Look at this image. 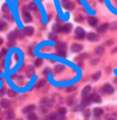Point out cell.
<instances>
[{"label":"cell","mask_w":117,"mask_h":120,"mask_svg":"<svg viewBox=\"0 0 117 120\" xmlns=\"http://www.w3.org/2000/svg\"><path fill=\"white\" fill-rule=\"evenodd\" d=\"M74 35H76V37L78 39H82L85 36V32H84V30L82 29V28L78 27V28H76V33H74Z\"/></svg>","instance_id":"cell-1"},{"label":"cell","mask_w":117,"mask_h":120,"mask_svg":"<svg viewBox=\"0 0 117 120\" xmlns=\"http://www.w3.org/2000/svg\"><path fill=\"white\" fill-rule=\"evenodd\" d=\"M62 5L64 9L72 10L74 8V3H72L70 0H62Z\"/></svg>","instance_id":"cell-2"},{"label":"cell","mask_w":117,"mask_h":120,"mask_svg":"<svg viewBox=\"0 0 117 120\" xmlns=\"http://www.w3.org/2000/svg\"><path fill=\"white\" fill-rule=\"evenodd\" d=\"M102 91H103L104 94L111 95V94L114 93V88H113V86L110 85V84H105V85H103V87H102Z\"/></svg>","instance_id":"cell-3"},{"label":"cell","mask_w":117,"mask_h":120,"mask_svg":"<svg viewBox=\"0 0 117 120\" xmlns=\"http://www.w3.org/2000/svg\"><path fill=\"white\" fill-rule=\"evenodd\" d=\"M56 52H66V45L64 43H58L56 45Z\"/></svg>","instance_id":"cell-4"},{"label":"cell","mask_w":117,"mask_h":120,"mask_svg":"<svg viewBox=\"0 0 117 120\" xmlns=\"http://www.w3.org/2000/svg\"><path fill=\"white\" fill-rule=\"evenodd\" d=\"M34 109H35V105L30 104V105L26 106L25 109H23V114H30V113H33Z\"/></svg>","instance_id":"cell-5"},{"label":"cell","mask_w":117,"mask_h":120,"mask_svg":"<svg viewBox=\"0 0 117 120\" xmlns=\"http://www.w3.org/2000/svg\"><path fill=\"white\" fill-rule=\"evenodd\" d=\"M87 39L90 41H98V35L96 33H88L87 34Z\"/></svg>","instance_id":"cell-6"},{"label":"cell","mask_w":117,"mask_h":120,"mask_svg":"<svg viewBox=\"0 0 117 120\" xmlns=\"http://www.w3.org/2000/svg\"><path fill=\"white\" fill-rule=\"evenodd\" d=\"M93 113H94V116H95V117H100V116L103 114V109H100V107H96V109H94Z\"/></svg>","instance_id":"cell-7"},{"label":"cell","mask_w":117,"mask_h":120,"mask_svg":"<svg viewBox=\"0 0 117 120\" xmlns=\"http://www.w3.org/2000/svg\"><path fill=\"white\" fill-rule=\"evenodd\" d=\"M23 21H26V22H30V21L32 20V17H31V15H30L28 12H25V11H23Z\"/></svg>","instance_id":"cell-8"},{"label":"cell","mask_w":117,"mask_h":120,"mask_svg":"<svg viewBox=\"0 0 117 120\" xmlns=\"http://www.w3.org/2000/svg\"><path fill=\"white\" fill-rule=\"evenodd\" d=\"M82 50V46L80 45V44H74V45L71 46V51L72 52H79V51H81Z\"/></svg>","instance_id":"cell-9"},{"label":"cell","mask_w":117,"mask_h":120,"mask_svg":"<svg viewBox=\"0 0 117 120\" xmlns=\"http://www.w3.org/2000/svg\"><path fill=\"white\" fill-rule=\"evenodd\" d=\"M71 28H72V26L70 25V23L62 26V32H64V33H69V32L71 31Z\"/></svg>","instance_id":"cell-10"},{"label":"cell","mask_w":117,"mask_h":120,"mask_svg":"<svg viewBox=\"0 0 117 120\" xmlns=\"http://www.w3.org/2000/svg\"><path fill=\"white\" fill-rule=\"evenodd\" d=\"M33 32H34V30H33L32 27H26L25 29H23V34H26V35H28V36L32 35Z\"/></svg>","instance_id":"cell-11"},{"label":"cell","mask_w":117,"mask_h":120,"mask_svg":"<svg viewBox=\"0 0 117 120\" xmlns=\"http://www.w3.org/2000/svg\"><path fill=\"white\" fill-rule=\"evenodd\" d=\"M90 99H92V102H96V103H100L101 102V98L97 94H94L93 96H90Z\"/></svg>","instance_id":"cell-12"},{"label":"cell","mask_w":117,"mask_h":120,"mask_svg":"<svg viewBox=\"0 0 117 120\" xmlns=\"http://www.w3.org/2000/svg\"><path fill=\"white\" fill-rule=\"evenodd\" d=\"M88 23H90V26H92V27H95V26L98 23V19H97L96 17H90V18H88Z\"/></svg>","instance_id":"cell-13"},{"label":"cell","mask_w":117,"mask_h":120,"mask_svg":"<svg viewBox=\"0 0 117 120\" xmlns=\"http://www.w3.org/2000/svg\"><path fill=\"white\" fill-rule=\"evenodd\" d=\"M108 28H109V23H103L102 26H100V27L98 28V32H99V33H104V32L108 30Z\"/></svg>","instance_id":"cell-14"},{"label":"cell","mask_w":117,"mask_h":120,"mask_svg":"<svg viewBox=\"0 0 117 120\" xmlns=\"http://www.w3.org/2000/svg\"><path fill=\"white\" fill-rule=\"evenodd\" d=\"M0 105H1V107H3V109H8V107L10 106V102L5 99H2L0 101Z\"/></svg>","instance_id":"cell-15"},{"label":"cell","mask_w":117,"mask_h":120,"mask_svg":"<svg viewBox=\"0 0 117 120\" xmlns=\"http://www.w3.org/2000/svg\"><path fill=\"white\" fill-rule=\"evenodd\" d=\"M5 118H7V120L14 119V112L13 111H8L7 113H5Z\"/></svg>","instance_id":"cell-16"},{"label":"cell","mask_w":117,"mask_h":120,"mask_svg":"<svg viewBox=\"0 0 117 120\" xmlns=\"http://www.w3.org/2000/svg\"><path fill=\"white\" fill-rule=\"evenodd\" d=\"M95 52H96V54H98V55L103 54V52H104V47H102V46H99V47H97L96 50H95Z\"/></svg>","instance_id":"cell-17"},{"label":"cell","mask_w":117,"mask_h":120,"mask_svg":"<svg viewBox=\"0 0 117 120\" xmlns=\"http://www.w3.org/2000/svg\"><path fill=\"white\" fill-rule=\"evenodd\" d=\"M65 69V67H64L63 65H56L55 67H54V72L55 73H58V72H62V71Z\"/></svg>","instance_id":"cell-18"},{"label":"cell","mask_w":117,"mask_h":120,"mask_svg":"<svg viewBox=\"0 0 117 120\" xmlns=\"http://www.w3.org/2000/svg\"><path fill=\"white\" fill-rule=\"evenodd\" d=\"M34 75V68L32 66H28L27 67V75L28 77H32Z\"/></svg>","instance_id":"cell-19"},{"label":"cell","mask_w":117,"mask_h":120,"mask_svg":"<svg viewBox=\"0 0 117 120\" xmlns=\"http://www.w3.org/2000/svg\"><path fill=\"white\" fill-rule=\"evenodd\" d=\"M90 85H87V86L84 87V89L82 90V96H83V98H84V97H87V95H88V93H90Z\"/></svg>","instance_id":"cell-20"},{"label":"cell","mask_w":117,"mask_h":120,"mask_svg":"<svg viewBox=\"0 0 117 120\" xmlns=\"http://www.w3.org/2000/svg\"><path fill=\"white\" fill-rule=\"evenodd\" d=\"M52 29H53V31H54V33L55 32H62V26H60V25H53V27H52Z\"/></svg>","instance_id":"cell-21"},{"label":"cell","mask_w":117,"mask_h":120,"mask_svg":"<svg viewBox=\"0 0 117 120\" xmlns=\"http://www.w3.org/2000/svg\"><path fill=\"white\" fill-rule=\"evenodd\" d=\"M66 112H67V109H65V107H60V109H58V115H62V116H64L66 114Z\"/></svg>","instance_id":"cell-22"},{"label":"cell","mask_w":117,"mask_h":120,"mask_svg":"<svg viewBox=\"0 0 117 120\" xmlns=\"http://www.w3.org/2000/svg\"><path fill=\"white\" fill-rule=\"evenodd\" d=\"M46 84V81L45 80H39V81L37 82V84H36V87L37 88H41V87H43L44 85Z\"/></svg>","instance_id":"cell-23"},{"label":"cell","mask_w":117,"mask_h":120,"mask_svg":"<svg viewBox=\"0 0 117 120\" xmlns=\"http://www.w3.org/2000/svg\"><path fill=\"white\" fill-rule=\"evenodd\" d=\"M92 102V99H90V97H84L83 99V104L84 105H88Z\"/></svg>","instance_id":"cell-24"},{"label":"cell","mask_w":117,"mask_h":120,"mask_svg":"<svg viewBox=\"0 0 117 120\" xmlns=\"http://www.w3.org/2000/svg\"><path fill=\"white\" fill-rule=\"evenodd\" d=\"M100 75H101V72H100V71H97L96 73H94V75H92V79L96 81V80H98L100 78Z\"/></svg>","instance_id":"cell-25"},{"label":"cell","mask_w":117,"mask_h":120,"mask_svg":"<svg viewBox=\"0 0 117 120\" xmlns=\"http://www.w3.org/2000/svg\"><path fill=\"white\" fill-rule=\"evenodd\" d=\"M28 119L29 120H37V116L34 113H30L29 116H28Z\"/></svg>","instance_id":"cell-26"},{"label":"cell","mask_w":117,"mask_h":120,"mask_svg":"<svg viewBox=\"0 0 117 120\" xmlns=\"http://www.w3.org/2000/svg\"><path fill=\"white\" fill-rule=\"evenodd\" d=\"M15 35H16V32H12V33H10V35H9V39L12 44H13V41H14V38H15L14 36H15Z\"/></svg>","instance_id":"cell-27"},{"label":"cell","mask_w":117,"mask_h":120,"mask_svg":"<svg viewBox=\"0 0 117 120\" xmlns=\"http://www.w3.org/2000/svg\"><path fill=\"white\" fill-rule=\"evenodd\" d=\"M48 120H58V116L55 114H50L49 117H48Z\"/></svg>","instance_id":"cell-28"},{"label":"cell","mask_w":117,"mask_h":120,"mask_svg":"<svg viewBox=\"0 0 117 120\" xmlns=\"http://www.w3.org/2000/svg\"><path fill=\"white\" fill-rule=\"evenodd\" d=\"M8 95L10 96V97H16V91H14V90H12V89H10V90H8Z\"/></svg>","instance_id":"cell-29"},{"label":"cell","mask_w":117,"mask_h":120,"mask_svg":"<svg viewBox=\"0 0 117 120\" xmlns=\"http://www.w3.org/2000/svg\"><path fill=\"white\" fill-rule=\"evenodd\" d=\"M49 38L51 39V41H55V39H56V34L54 33V32H53V33H50L49 34Z\"/></svg>","instance_id":"cell-30"},{"label":"cell","mask_w":117,"mask_h":120,"mask_svg":"<svg viewBox=\"0 0 117 120\" xmlns=\"http://www.w3.org/2000/svg\"><path fill=\"white\" fill-rule=\"evenodd\" d=\"M109 27H110V29H112V30H116L117 29V22L111 23V25H109Z\"/></svg>","instance_id":"cell-31"},{"label":"cell","mask_w":117,"mask_h":120,"mask_svg":"<svg viewBox=\"0 0 117 120\" xmlns=\"http://www.w3.org/2000/svg\"><path fill=\"white\" fill-rule=\"evenodd\" d=\"M29 8H30L31 10H34V11H37V7H36L35 3H30Z\"/></svg>","instance_id":"cell-32"},{"label":"cell","mask_w":117,"mask_h":120,"mask_svg":"<svg viewBox=\"0 0 117 120\" xmlns=\"http://www.w3.org/2000/svg\"><path fill=\"white\" fill-rule=\"evenodd\" d=\"M2 10L4 11V13H9V7H8V4H3Z\"/></svg>","instance_id":"cell-33"},{"label":"cell","mask_w":117,"mask_h":120,"mask_svg":"<svg viewBox=\"0 0 117 120\" xmlns=\"http://www.w3.org/2000/svg\"><path fill=\"white\" fill-rule=\"evenodd\" d=\"M76 87L74 86H69V87H67V88H66V91H74V90H76Z\"/></svg>","instance_id":"cell-34"},{"label":"cell","mask_w":117,"mask_h":120,"mask_svg":"<svg viewBox=\"0 0 117 120\" xmlns=\"http://www.w3.org/2000/svg\"><path fill=\"white\" fill-rule=\"evenodd\" d=\"M41 64H42V60L41 59H37L35 61V66H41Z\"/></svg>","instance_id":"cell-35"},{"label":"cell","mask_w":117,"mask_h":120,"mask_svg":"<svg viewBox=\"0 0 117 120\" xmlns=\"http://www.w3.org/2000/svg\"><path fill=\"white\" fill-rule=\"evenodd\" d=\"M7 28V23L5 22H1V26H0V30H4Z\"/></svg>","instance_id":"cell-36"},{"label":"cell","mask_w":117,"mask_h":120,"mask_svg":"<svg viewBox=\"0 0 117 120\" xmlns=\"http://www.w3.org/2000/svg\"><path fill=\"white\" fill-rule=\"evenodd\" d=\"M72 102H74V98H69V99L67 100V104L71 105V104H72Z\"/></svg>","instance_id":"cell-37"},{"label":"cell","mask_w":117,"mask_h":120,"mask_svg":"<svg viewBox=\"0 0 117 120\" xmlns=\"http://www.w3.org/2000/svg\"><path fill=\"white\" fill-rule=\"evenodd\" d=\"M76 20H77V21H79V22H81V21L83 20V17H82V16H78V17L76 18Z\"/></svg>","instance_id":"cell-38"},{"label":"cell","mask_w":117,"mask_h":120,"mask_svg":"<svg viewBox=\"0 0 117 120\" xmlns=\"http://www.w3.org/2000/svg\"><path fill=\"white\" fill-rule=\"evenodd\" d=\"M49 68H46L45 70H44V75H48V72H49Z\"/></svg>","instance_id":"cell-39"},{"label":"cell","mask_w":117,"mask_h":120,"mask_svg":"<svg viewBox=\"0 0 117 120\" xmlns=\"http://www.w3.org/2000/svg\"><path fill=\"white\" fill-rule=\"evenodd\" d=\"M90 116V111H85V117H88Z\"/></svg>","instance_id":"cell-40"},{"label":"cell","mask_w":117,"mask_h":120,"mask_svg":"<svg viewBox=\"0 0 117 120\" xmlns=\"http://www.w3.org/2000/svg\"><path fill=\"white\" fill-rule=\"evenodd\" d=\"M113 44V41H106V45H112Z\"/></svg>","instance_id":"cell-41"},{"label":"cell","mask_w":117,"mask_h":120,"mask_svg":"<svg viewBox=\"0 0 117 120\" xmlns=\"http://www.w3.org/2000/svg\"><path fill=\"white\" fill-rule=\"evenodd\" d=\"M2 41H2V38H0V45L2 44Z\"/></svg>","instance_id":"cell-42"},{"label":"cell","mask_w":117,"mask_h":120,"mask_svg":"<svg viewBox=\"0 0 117 120\" xmlns=\"http://www.w3.org/2000/svg\"><path fill=\"white\" fill-rule=\"evenodd\" d=\"M16 120H23V119H16Z\"/></svg>","instance_id":"cell-43"},{"label":"cell","mask_w":117,"mask_h":120,"mask_svg":"<svg viewBox=\"0 0 117 120\" xmlns=\"http://www.w3.org/2000/svg\"><path fill=\"white\" fill-rule=\"evenodd\" d=\"M108 120H114V119H108Z\"/></svg>","instance_id":"cell-44"},{"label":"cell","mask_w":117,"mask_h":120,"mask_svg":"<svg viewBox=\"0 0 117 120\" xmlns=\"http://www.w3.org/2000/svg\"><path fill=\"white\" fill-rule=\"evenodd\" d=\"M99 1H103V0H99Z\"/></svg>","instance_id":"cell-45"},{"label":"cell","mask_w":117,"mask_h":120,"mask_svg":"<svg viewBox=\"0 0 117 120\" xmlns=\"http://www.w3.org/2000/svg\"><path fill=\"white\" fill-rule=\"evenodd\" d=\"M0 120H1V119H0Z\"/></svg>","instance_id":"cell-46"}]
</instances>
